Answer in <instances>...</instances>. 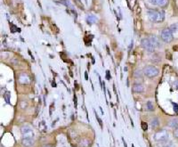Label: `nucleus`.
I'll use <instances>...</instances> for the list:
<instances>
[{"instance_id": "0eeeda50", "label": "nucleus", "mask_w": 178, "mask_h": 147, "mask_svg": "<svg viewBox=\"0 0 178 147\" xmlns=\"http://www.w3.org/2000/svg\"><path fill=\"white\" fill-rule=\"evenodd\" d=\"M18 80L22 85H27V84H29V82H31L29 77L26 74V73H22V74H20L19 77H18Z\"/></svg>"}, {"instance_id": "a211bd4d", "label": "nucleus", "mask_w": 178, "mask_h": 147, "mask_svg": "<svg viewBox=\"0 0 178 147\" xmlns=\"http://www.w3.org/2000/svg\"><path fill=\"white\" fill-rule=\"evenodd\" d=\"M11 31L13 32H16V31H20V29H18L16 26H14L13 24H12L11 25Z\"/></svg>"}, {"instance_id": "dca6fc26", "label": "nucleus", "mask_w": 178, "mask_h": 147, "mask_svg": "<svg viewBox=\"0 0 178 147\" xmlns=\"http://www.w3.org/2000/svg\"><path fill=\"white\" fill-rule=\"evenodd\" d=\"M169 29H171L172 32H176L177 29H178V24H177V23H174V24H172V25L170 26Z\"/></svg>"}, {"instance_id": "423d86ee", "label": "nucleus", "mask_w": 178, "mask_h": 147, "mask_svg": "<svg viewBox=\"0 0 178 147\" xmlns=\"http://www.w3.org/2000/svg\"><path fill=\"white\" fill-rule=\"evenodd\" d=\"M141 45L144 49H146L147 51H149V52H152L155 49L154 46L152 45V43L151 42L149 38H143L142 41H141Z\"/></svg>"}, {"instance_id": "9b49d317", "label": "nucleus", "mask_w": 178, "mask_h": 147, "mask_svg": "<svg viewBox=\"0 0 178 147\" xmlns=\"http://www.w3.org/2000/svg\"><path fill=\"white\" fill-rule=\"evenodd\" d=\"M149 38H150L151 42L152 43V45L154 46V47H159L161 46V45H160V42H159V38H158L157 37L153 36V37Z\"/></svg>"}, {"instance_id": "4468645a", "label": "nucleus", "mask_w": 178, "mask_h": 147, "mask_svg": "<svg viewBox=\"0 0 178 147\" xmlns=\"http://www.w3.org/2000/svg\"><path fill=\"white\" fill-rule=\"evenodd\" d=\"M151 125H152V127L153 128L159 127V120L157 119V118H154V119L151 121Z\"/></svg>"}, {"instance_id": "412c9836", "label": "nucleus", "mask_w": 178, "mask_h": 147, "mask_svg": "<svg viewBox=\"0 0 178 147\" xmlns=\"http://www.w3.org/2000/svg\"><path fill=\"white\" fill-rule=\"evenodd\" d=\"M95 117H96V120L98 121V122H99V124H100V127H102V120H101L100 118L98 117V115H97V114H95Z\"/></svg>"}, {"instance_id": "2eb2a0df", "label": "nucleus", "mask_w": 178, "mask_h": 147, "mask_svg": "<svg viewBox=\"0 0 178 147\" xmlns=\"http://www.w3.org/2000/svg\"><path fill=\"white\" fill-rule=\"evenodd\" d=\"M146 108L148 111H154V106H153V104L152 102H148L147 104H146Z\"/></svg>"}, {"instance_id": "cd10ccee", "label": "nucleus", "mask_w": 178, "mask_h": 147, "mask_svg": "<svg viewBox=\"0 0 178 147\" xmlns=\"http://www.w3.org/2000/svg\"><path fill=\"white\" fill-rule=\"evenodd\" d=\"M44 147H52V146H51L50 144H48V145H46V146H44Z\"/></svg>"}, {"instance_id": "20e7f679", "label": "nucleus", "mask_w": 178, "mask_h": 147, "mask_svg": "<svg viewBox=\"0 0 178 147\" xmlns=\"http://www.w3.org/2000/svg\"><path fill=\"white\" fill-rule=\"evenodd\" d=\"M168 136H169L168 132L165 129H162V130L156 132L154 135V138L158 142H164L168 138Z\"/></svg>"}, {"instance_id": "bb28decb", "label": "nucleus", "mask_w": 178, "mask_h": 147, "mask_svg": "<svg viewBox=\"0 0 178 147\" xmlns=\"http://www.w3.org/2000/svg\"><path fill=\"white\" fill-rule=\"evenodd\" d=\"M123 143H124V146H125V147H127V143L125 142V140H123Z\"/></svg>"}, {"instance_id": "7ed1b4c3", "label": "nucleus", "mask_w": 178, "mask_h": 147, "mask_svg": "<svg viewBox=\"0 0 178 147\" xmlns=\"http://www.w3.org/2000/svg\"><path fill=\"white\" fill-rule=\"evenodd\" d=\"M161 39L164 41L165 43H170L173 41L174 39V36H173V32L171 31V29L169 28L168 29H164L161 31V35H160Z\"/></svg>"}, {"instance_id": "5701e85b", "label": "nucleus", "mask_w": 178, "mask_h": 147, "mask_svg": "<svg viewBox=\"0 0 178 147\" xmlns=\"http://www.w3.org/2000/svg\"><path fill=\"white\" fill-rule=\"evenodd\" d=\"M174 111H175L176 113H178V105L174 104Z\"/></svg>"}, {"instance_id": "c85d7f7f", "label": "nucleus", "mask_w": 178, "mask_h": 147, "mask_svg": "<svg viewBox=\"0 0 178 147\" xmlns=\"http://www.w3.org/2000/svg\"><path fill=\"white\" fill-rule=\"evenodd\" d=\"M132 147H135V145H134V144H132Z\"/></svg>"}, {"instance_id": "f03ea898", "label": "nucleus", "mask_w": 178, "mask_h": 147, "mask_svg": "<svg viewBox=\"0 0 178 147\" xmlns=\"http://www.w3.org/2000/svg\"><path fill=\"white\" fill-rule=\"evenodd\" d=\"M143 73H144V75L146 77L152 79V78H155V77H157L159 75V69H157L154 66H147V67L144 68Z\"/></svg>"}, {"instance_id": "6ab92c4d", "label": "nucleus", "mask_w": 178, "mask_h": 147, "mask_svg": "<svg viewBox=\"0 0 178 147\" xmlns=\"http://www.w3.org/2000/svg\"><path fill=\"white\" fill-rule=\"evenodd\" d=\"M141 127H142V128H143V131H146V130L148 129V125H147V123H145V122H142V123H141Z\"/></svg>"}, {"instance_id": "f3484780", "label": "nucleus", "mask_w": 178, "mask_h": 147, "mask_svg": "<svg viewBox=\"0 0 178 147\" xmlns=\"http://www.w3.org/2000/svg\"><path fill=\"white\" fill-rule=\"evenodd\" d=\"M10 96H11V93L8 92V91L4 95V98H5V100L6 101L7 104H10Z\"/></svg>"}, {"instance_id": "f8f14e48", "label": "nucleus", "mask_w": 178, "mask_h": 147, "mask_svg": "<svg viewBox=\"0 0 178 147\" xmlns=\"http://www.w3.org/2000/svg\"><path fill=\"white\" fill-rule=\"evenodd\" d=\"M168 126L172 128H177L178 127V120L177 119H172L168 121Z\"/></svg>"}, {"instance_id": "ddd939ff", "label": "nucleus", "mask_w": 178, "mask_h": 147, "mask_svg": "<svg viewBox=\"0 0 178 147\" xmlns=\"http://www.w3.org/2000/svg\"><path fill=\"white\" fill-rule=\"evenodd\" d=\"M96 17L95 15H92V14H90V15H87V18H86V22L88 23H94L96 22Z\"/></svg>"}, {"instance_id": "b1692460", "label": "nucleus", "mask_w": 178, "mask_h": 147, "mask_svg": "<svg viewBox=\"0 0 178 147\" xmlns=\"http://www.w3.org/2000/svg\"><path fill=\"white\" fill-rule=\"evenodd\" d=\"M106 79L109 80V79H111V76H110V71L109 70H107V76H106Z\"/></svg>"}, {"instance_id": "9d476101", "label": "nucleus", "mask_w": 178, "mask_h": 147, "mask_svg": "<svg viewBox=\"0 0 178 147\" xmlns=\"http://www.w3.org/2000/svg\"><path fill=\"white\" fill-rule=\"evenodd\" d=\"M144 90V88H143V86L141 85V84H135L133 86V91L135 92V93H143Z\"/></svg>"}, {"instance_id": "f257e3e1", "label": "nucleus", "mask_w": 178, "mask_h": 147, "mask_svg": "<svg viewBox=\"0 0 178 147\" xmlns=\"http://www.w3.org/2000/svg\"><path fill=\"white\" fill-rule=\"evenodd\" d=\"M147 14H148L149 19L153 22H161L165 19V13L163 11L150 9V10H148Z\"/></svg>"}, {"instance_id": "6e6552de", "label": "nucleus", "mask_w": 178, "mask_h": 147, "mask_svg": "<svg viewBox=\"0 0 178 147\" xmlns=\"http://www.w3.org/2000/svg\"><path fill=\"white\" fill-rule=\"evenodd\" d=\"M150 3L154 5V6H161L164 7L168 5V0H149Z\"/></svg>"}, {"instance_id": "1a4fd4ad", "label": "nucleus", "mask_w": 178, "mask_h": 147, "mask_svg": "<svg viewBox=\"0 0 178 147\" xmlns=\"http://www.w3.org/2000/svg\"><path fill=\"white\" fill-rule=\"evenodd\" d=\"M34 144V138H22V144L24 147H31Z\"/></svg>"}, {"instance_id": "393cba45", "label": "nucleus", "mask_w": 178, "mask_h": 147, "mask_svg": "<svg viewBox=\"0 0 178 147\" xmlns=\"http://www.w3.org/2000/svg\"><path fill=\"white\" fill-rule=\"evenodd\" d=\"M166 147H175V146L174 144H168V145H167Z\"/></svg>"}, {"instance_id": "4be33fe9", "label": "nucleus", "mask_w": 178, "mask_h": 147, "mask_svg": "<svg viewBox=\"0 0 178 147\" xmlns=\"http://www.w3.org/2000/svg\"><path fill=\"white\" fill-rule=\"evenodd\" d=\"M174 136H175V138H178V127L174 131Z\"/></svg>"}, {"instance_id": "aec40b11", "label": "nucleus", "mask_w": 178, "mask_h": 147, "mask_svg": "<svg viewBox=\"0 0 178 147\" xmlns=\"http://www.w3.org/2000/svg\"><path fill=\"white\" fill-rule=\"evenodd\" d=\"M135 77L136 78H142V72L140 71V70H136V72H135Z\"/></svg>"}, {"instance_id": "39448f33", "label": "nucleus", "mask_w": 178, "mask_h": 147, "mask_svg": "<svg viewBox=\"0 0 178 147\" xmlns=\"http://www.w3.org/2000/svg\"><path fill=\"white\" fill-rule=\"evenodd\" d=\"M22 138H32L34 137V132L29 126H22L21 128Z\"/></svg>"}, {"instance_id": "a878e982", "label": "nucleus", "mask_w": 178, "mask_h": 147, "mask_svg": "<svg viewBox=\"0 0 178 147\" xmlns=\"http://www.w3.org/2000/svg\"><path fill=\"white\" fill-rule=\"evenodd\" d=\"M85 78H86V79H88V76H87V72H85Z\"/></svg>"}]
</instances>
